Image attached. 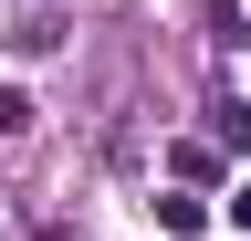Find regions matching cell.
<instances>
[{
	"instance_id": "6da1fadb",
	"label": "cell",
	"mask_w": 251,
	"mask_h": 241,
	"mask_svg": "<svg viewBox=\"0 0 251 241\" xmlns=\"http://www.w3.org/2000/svg\"><path fill=\"white\" fill-rule=\"evenodd\" d=\"M157 231L199 241V231H209V199H199V189H157Z\"/></svg>"
},
{
	"instance_id": "7a4b0ae2",
	"label": "cell",
	"mask_w": 251,
	"mask_h": 241,
	"mask_svg": "<svg viewBox=\"0 0 251 241\" xmlns=\"http://www.w3.org/2000/svg\"><path fill=\"white\" fill-rule=\"evenodd\" d=\"M31 115H42V105H31L21 84H0V147H11V136H31Z\"/></svg>"
},
{
	"instance_id": "3957f363",
	"label": "cell",
	"mask_w": 251,
	"mask_h": 241,
	"mask_svg": "<svg viewBox=\"0 0 251 241\" xmlns=\"http://www.w3.org/2000/svg\"><path fill=\"white\" fill-rule=\"evenodd\" d=\"M11 42H21V53H63V21H52V11H31V21H21Z\"/></svg>"
},
{
	"instance_id": "277c9868",
	"label": "cell",
	"mask_w": 251,
	"mask_h": 241,
	"mask_svg": "<svg viewBox=\"0 0 251 241\" xmlns=\"http://www.w3.org/2000/svg\"><path fill=\"white\" fill-rule=\"evenodd\" d=\"M220 147H251V105H220Z\"/></svg>"
},
{
	"instance_id": "5b68a950",
	"label": "cell",
	"mask_w": 251,
	"mask_h": 241,
	"mask_svg": "<svg viewBox=\"0 0 251 241\" xmlns=\"http://www.w3.org/2000/svg\"><path fill=\"white\" fill-rule=\"evenodd\" d=\"M230 220H241V231H251V189H241V199H230Z\"/></svg>"
},
{
	"instance_id": "8992f818",
	"label": "cell",
	"mask_w": 251,
	"mask_h": 241,
	"mask_svg": "<svg viewBox=\"0 0 251 241\" xmlns=\"http://www.w3.org/2000/svg\"><path fill=\"white\" fill-rule=\"evenodd\" d=\"M31 11H42V0H31Z\"/></svg>"
}]
</instances>
